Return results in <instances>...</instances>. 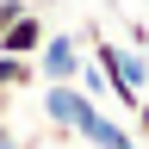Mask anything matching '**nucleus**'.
<instances>
[{
  "mask_svg": "<svg viewBox=\"0 0 149 149\" xmlns=\"http://www.w3.org/2000/svg\"><path fill=\"white\" fill-rule=\"evenodd\" d=\"M81 62H87V44H81L74 31H50L44 44H37V56H31V68H37L44 87H74Z\"/></svg>",
  "mask_w": 149,
  "mask_h": 149,
  "instance_id": "nucleus-1",
  "label": "nucleus"
},
{
  "mask_svg": "<svg viewBox=\"0 0 149 149\" xmlns=\"http://www.w3.org/2000/svg\"><path fill=\"white\" fill-rule=\"evenodd\" d=\"M68 137H81V143H93V149H137V137H130V124H118L112 112H100V106H81V118H74V130Z\"/></svg>",
  "mask_w": 149,
  "mask_h": 149,
  "instance_id": "nucleus-2",
  "label": "nucleus"
},
{
  "mask_svg": "<svg viewBox=\"0 0 149 149\" xmlns=\"http://www.w3.org/2000/svg\"><path fill=\"white\" fill-rule=\"evenodd\" d=\"M44 37H50V31H44V13H37V6H25L6 31H0V56H19V62H31Z\"/></svg>",
  "mask_w": 149,
  "mask_h": 149,
  "instance_id": "nucleus-3",
  "label": "nucleus"
},
{
  "mask_svg": "<svg viewBox=\"0 0 149 149\" xmlns=\"http://www.w3.org/2000/svg\"><path fill=\"white\" fill-rule=\"evenodd\" d=\"M81 87H44V118L56 124V130H62V137H68V130H74V118H81Z\"/></svg>",
  "mask_w": 149,
  "mask_h": 149,
  "instance_id": "nucleus-4",
  "label": "nucleus"
},
{
  "mask_svg": "<svg viewBox=\"0 0 149 149\" xmlns=\"http://www.w3.org/2000/svg\"><path fill=\"white\" fill-rule=\"evenodd\" d=\"M31 81H37V68H31V62H19V56H0V93H6V100H13L19 87H31Z\"/></svg>",
  "mask_w": 149,
  "mask_h": 149,
  "instance_id": "nucleus-5",
  "label": "nucleus"
},
{
  "mask_svg": "<svg viewBox=\"0 0 149 149\" xmlns=\"http://www.w3.org/2000/svg\"><path fill=\"white\" fill-rule=\"evenodd\" d=\"M25 6H31V0H0V31H6V25H13V19H19V13H25Z\"/></svg>",
  "mask_w": 149,
  "mask_h": 149,
  "instance_id": "nucleus-6",
  "label": "nucleus"
},
{
  "mask_svg": "<svg viewBox=\"0 0 149 149\" xmlns=\"http://www.w3.org/2000/svg\"><path fill=\"white\" fill-rule=\"evenodd\" d=\"M130 118H137V130H143V143H137V149H149V100H143L137 112H130Z\"/></svg>",
  "mask_w": 149,
  "mask_h": 149,
  "instance_id": "nucleus-7",
  "label": "nucleus"
},
{
  "mask_svg": "<svg viewBox=\"0 0 149 149\" xmlns=\"http://www.w3.org/2000/svg\"><path fill=\"white\" fill-rule=\"evenodd\" d=\"M0 149H19V143H13V130H6V118H0Z\"/></svg>",
  "mask_w": 149,
  "mask_h": 149,
  "instance_id": "nucleus-8",
  "label": "nucleus"
}]
</instances>
